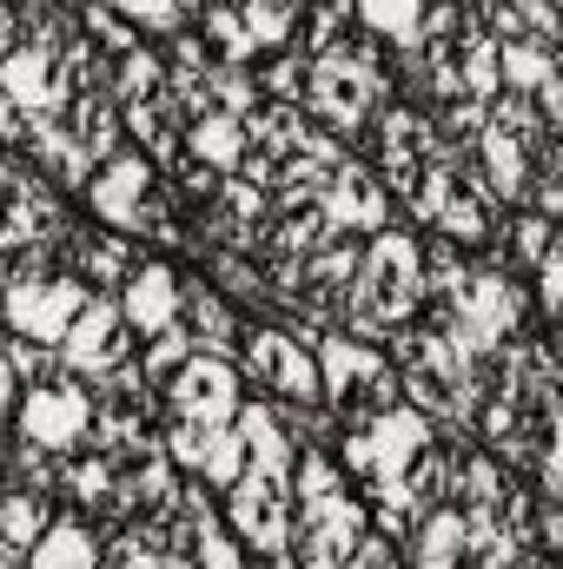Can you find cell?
Returning a JSON list of instances; mask_svg holds the SVG:
<instances>
[{
    "mask_svg": "<svg viewBox=\"0 0 563 569\" xmlns=\"http://www.w3.org/2000/svg\"><path fill=\"white\" fill-rule=\"evenodd\" d=\"M192 569H253V550L213 517V523L199 530V543H192Z\"/></svg>",
    "mask_w": 563,
    "mask_h": 569,
    "instance_id": "obj_36",
    "label": "cell"
},
{
    "mask_svg": "<svg viewBox=\"0 0 563 569\" xmlns=\"http://www.w3.org/2000/svg\"><path fill=\"white\" fill-rule=\"evenodd\" d=\"M87 298H93V291L80 279H67V272L13 279V284H0V325H7L13 338H33V345H53V351H60V338H67V325L80 318Z\"/></svg>",
    "mask_w": 563,
    "mask_h": 569,
    "instance_id": "obj_7",
    "label": "cell"
},
{
    "mask_svg": "<svg viewBox=\"0 0 563 569\" xmlns=\"http://www.w3.org/2000/svg\"><path fill=\"white\" fill-rule=\"evenodd\" d=\"M239 470H246V450H239V437H233V425H226L219 437H213V450H206V463H199V483H206V490L219 497V490H226V483H233Z\"/></svg>",
    "mask_w": 563,
    "mask_h": 569,
    "instance_id": "obj_37",
    "label": "cell"
},
{
    "mask_svg": "<svg viewBox=\"0 0 563 569\" xmlns=\"http://www.w3.org/2000/svg\"><path fill=\"white\" fill-rule=\"evenodd\" d=\"M246 146H253V127L233 120V113H206V120L186 127V159H199V166H213V172H226V179L239 172Z\"/></svg>",
    "mask_w": 563,
    "mask_h": 569,
    "instance_id": "obj_21",
    "label": "cell"
},
{
    "mask_svg": "<svg viewBox=\"0 0 563 569\" xmlns=\"http://www.w3.org/2000/svg\"><path fill=\"white\" fill-rule=\"evenodd\" d=\"M226 425H199V418H159V450H166V463L179 470V477H199V463H206V450H213V437Z\"/></svg>",
    "mask_w": 563,
    "mask_h": 569,
    "instance_id": "obj_31",
    "label": "cell"
},
{
    "mask_svg": "<svg viewBox=\"0 0 563 569\" xmlns=\"http://www.w3.org/2000/svg\"><path fill=\"white\" fill-rule=\"evenodd\" d=\"M318 206H325L332 232H345V239H372V232L398 226V199L385 192V179H378L358 152H352L325 186H318Z\"/></svg>",
    "mask_w": 563,
    "mask_h": 569,
    "instance_id": "obj_10",
    "label": "cell"
},
{
    "mask_svg": "<svg viewBox=\"0 0 563 569\" xmlns=\"http://www.w3.org/2000/svg\"><path fill=\"white\" fill-rule=\"evenodd\" d=\"M192 351H199V345H192V331H186V325L172 318V325L146 331L140 345H134V365H140V378H146V385H166V378H172V371H179V365H186Z\"/></svg>",
    "mask_w": 563,
    "mask_h": 569,
    "instance_id": "obj_28",
    "label": "cell"
},
{
    "mask_svg": "<svg viewBox=\"0 0 563 569\" xmlns=\"http://www.w3.org/2000/svg\"><path fill=\"white\" fill-rule=\"evenodd\" d=\"M53 517H60V497H53V490H7V483H0V543H7V550L27 557V550L47 537Z\"/></svg>",
    "mask_w": 563,
    "mask_h": 569,
    "instance_id": "obj_23",
    "label": "cell"
},
{
    "mask_svg": "<svg viewBox=\"0 0 563 569\" xmlns=\"http://www.w3.org/2000/svg\"><path fill=\"white\" fill-rule=\"evenodd\" d=\"M219 523L253 550V557H273L292 550V483L279 470H239L226 490H219Z\"/></svg>",
    "mask_w": 563,
    "mask_h": 569,
    "instance_id": "obj_6",
    "label": "cell"
},
{
    "mask_svg": "<svg viewBox=\"0 0 563 569\" xmlns=\"http://www.w3.org/2000/svg\"><path fill=\"white\" fill-rule=\"evenodd\" d=\"M166 87V60H159V47L140 40V47H127L120 60H107V93H113V107H140Z\"/></svg>",
    "mask_w": 563,
    "mask_h": 569,
    "instance_id": "obj_25",
    "label": "cell"
},
{
    "mask_svg": "<svg viewBox=\"0 0 563 569\" xmlns=\"http://www.w3.org/2000/svg\"><path fill=\"white\" fill-rule=\"evenodd\" d=\"M0 483H7V490H53V483H60V457H47V450H33V443L7 437Z\"/></svg>",
    "mask_w": 563,
    "mask_h": 569,
    "instance_id": "obj_33",
    "label": "cell"
},
{
    "mask_svg": "<svg viewBox=\"0 0 563 569\" xmlns=\"http://www.w3.org/2000/svg\"><path fill=\"white\" fill-rule=\"evenodd\" d=\"M305 73H312V60H305L298 47H279V53H259V60H253V87H259V100H285V107L305 100Z\"/></svg>",
    "mask_w": 563,
    "mask_h": 569,
    "instance_id": "obj_30",
    "label": "cell"
},
{
    "mask_svg": "<svg viewBox=\"0 0 563 569\" xmlns=\"http://www.w3.org/2000/svg\"><path fill=\"white\" fill-rule=\"evenodd\" d=\"M53 266L67 279H80L87 291H120V279L140 266V246L120 239V232H67L53 246Z\"/></svg>",
    "mask_w": 563,
    "mask_h": 569,
    "instance_id": "obj_12",
    "label": "cell"
},
{
    "mask_svg": "<svg viewBox=\"0 0 563 569\" xmlns=\"http://www.w3.org/2000/svg\"><path fill=\"white\" fill-rule=\"evenodd\" d=\"M73 20H80V40H87V47H93L100 60H120L127 47H140V33H134V27H127V20H120V13H113L107 0H87V7L73 13Z\"/></svg>",
    "mask_w": 563,
    "mask_h": 569,
    "instance_id": "obj_32",
    "label": "cell"
},
{
    "mask_svg": "<svg viewBox=\"0 0 563 569\" xmlns=\"http://www.w3.org/2000/svg\"><path fill=\"white\" fill-rule=\"evenodd\" d=\"M186 27H192V40H199L206 67H253V60H259V53H253V40H246V27H239V13H233L226 0L199 7Z\"/></svg>",
    "mask_w": 563,
    "mask_h": 569,
    "instance_id": "obj_22",
    "label": "cell"
},
{
    "mask_svg": "<svg viewBox=\"0 0 563 569\" xmlns=\"http://www.w3.org/2000/svg\"><path fill=\"white\" fill-rule=\"evenodd\" d=\"M365 437H372V457H378V477H372V483H398L424 450L437 443V425L424 418L418 405H405V398H398L392 411H378V418L365 425ZM372 483H365V490H372Z\"/></svg>",
    "mask_w": 563,
    "mask_h": 569,
    "instance_id": "obj_13",
    "label": "cell"
},
{
    "mask_svg": "<svg viewBox=\"0 0 563 569\" xmlns=\"http://www.w3.org/2000/svg\"><path fill=\"white\" fill-rule=\"evenodd\" d=\"M424 311V266H418V232L398 219L385 232H372L358 246V279L345 298V318L338 331L365 338V345H385L392 331H405Z\"/></svg>",
    "mask_w": 563,
    "mask_h": 569,
    "instance_id": "obj_1",
    "label": "cell"
},
{
    "mask_svg": "<svg viewBox=\"0 0 563 569\" xmlns=\"http://www.w3.org/2000/svg\"><path fill=\"white\" fill-rule=\"evenodd\" d=\"M497 219H504V199L477 179V166H457V172H451V192H444V206H437V219H431V232L477 259V252L491 246Z\"/></svg>",
    "mask_w": 563,
    "mask_h": 569,
    "instance_id": "obj_11",
    "label": "cell"
},
{
    "mask_svg": "<svg viewBox=\"0 0 563 569\" xmlns=\"http://www.w3.org/2000/svg\"><path fill=\"white\" fill-rule=\"evenodd\" d=\"M87 430H93V385L73 378L67 365H60L53 378H40V385H20L13 418H7V437H20V443H33V450H47V457L80 450Z\"/></svg>",
    "mask_w": 563,
    "mask_h": 569,
    "instance_id": "obj_5",
    "label": "cell"
},
{
    "mask_svg": "<svg viewBox=\"0 0 563 569\" xmlns=\"http://www.w3.org/2000/svg\"><path fill=\"white\" fill-rule=\"evenodd\" d=\"M120 127H127V146L146 152L159 172H172V166L186 159V120L172 113L166 93H152V100H140V107H120Z\"/></svg>",
    "mask_w": 563,
    "mask_h": 569,
    "instance_id": "obj_19",
    "label": "cell"
},
{
    "mask_svg": "<svg viewBox=\"0 0 563 569\" xmlns=\"http://www.w3.org/2000/svg\"><path fill=\"white\" fill-rule=\"evenodd\" d=\"M113 298H120V318L134 325V338L159 331V325H172V318H179V272H172V259L140 252V266L120 279Z\"/></svg>",
    "mask_w": 563,
    "mask_h": 569,
    "instance_id": "obj_14",
    "label": "cell"
},
{
    "mask_svg": "<svg viewBox=\"0 0 563 569\" xmlns=\"http://www.w3.org/2000/svg\"><path fill=\"white\" fill-rule=\"evenodd\" d=\"M318 358V391H325V411L338 425H372L378 411H392L405 391H398V371L385 358V345H365L352 331H325L312 345Z\"/></svg>",
    "mask_w": 563,
    "mask_h": 569,
    "instance_id": "obj_3",
    "label": "cell"
},
{
    "mask_svg": "<svg viewBox=\"0 0 563 569\" xmlns=\"http://www.w3.org/2000/svg\"><path fill=\"white\" fill-rule=\"evenodd\" d=\"M13 146H20V107L0 93V152H13Z\"/></svg>",
    "mask_w": 563,
    "mask_h": 569,
    "instance_id": "obj_38",
    "label": "cell"
},
{
    "mask_svg": "<svg viewBox=\"0 0 563 569\" xmlns=\"http://www.w3.org/2000/svg\"><path fill=\"white\" fill-rule=\"evenodd\" d=\"M233 437H239V450H246L253 470H279V477H292L298 443H292V430H285L273 398H246V405L233 411Z\"/></svg>",
    "mask_w": 563,
    "mask_h": 569,
    "instance_id": "obj_18",
    "label": "cell"
},
{
    "mask_svg": "<svg viewBox=\"0 0 563 569\" xmlns=\"http://www.w3.org/2000/svg\"><path fill=\"white\" fill-rule=\"evenodd\" d=\"M551 246H557V226H551L544 212L517 206V212L497 219V232H491V246L477 252V266H491V272H504V279H531V266H537Z\"/></svg>",
    "mask_w": 563,
    "mask_h": 569,
    "instance_id": "obj_15",
    "label": "cell"
},
{
    "mask_svg": "<svg viewBox=\"0 0 563 569\" xmlns=\"http://www.w3.org/2000/svg\"><path fill=\"white\" fill-rule=\"evenodd\" d=\"M179 325L192 331V345L199 351H219V358H233L239 351V305L233 298H219L206 279H179Z\"/></svg>",
    "mask_w": 563,
    "mask_h": 569,
    "instance_id": "obj_17",
    "label": "cell"
},
{
    "mask_svg": "<svg viewBox=\"0 0 563 569\" xmlns=\"http://www.w3.org/2000/svg\"><path fill=\"white\" fill-rule=\"evenodd\" d=\"M246 405V378L233 358L219 351H192L166 385H159V411L166 418H199V425H233V411Z\"/></svg>",
    "mask_w": 563,
    "mask_h": 569,
    "instance_id": "obj_9",
    "label": "cell"
},
{
    "mask_svg": "<svg viewBox=\"0 0 563 569\" xmlns=\"http://www.w3.org/2000/svg\"><path fill=\"white\" fill-rule=\"evenodd\" d=\"M0 93L20 107V120H33V113H60V60L20 40L13 53H0Z\"/></svg>",
    "mask_w": 563,
    "mask_h": 569,
    "instance_id": "obj_16",
    "label": "cell"
},
{
    "mask_svg": "<svg viewBox=\"0 0 563 569\" xmlns=\"http://www.w3.org/2000/svg\"><path fill=\"white\" fill-rule=\"evenodd\" d=\"M312 345H318L312 331L279 325V318H259V325H246V331H239L233 365H239V378H246L259 398H273V405H325Z\"/></svg>",
    "mask_w": 563,
    "mask_h": 569,
    "instance_id": "obj_4",
    "label": "cell"
},
{
    "mask_svg": "<svg viewBox=\"0 0 563 569\" xmlns=\"http://www.w3.org/2000/svg\"><path fill=\"white\" fill-rule=\"evenodd\" d=\"M107 7H113L140 40H166V33H179V27H186V13H179L172 0H107Z\"/></svg>",
    "mask_w": 563,
    "mask_h": 569,
    "instance_id": "obj_35",
    "label": "cell"
},
{
    "mask_svg": "<svg viewBox=\"0 0 563 569\" xmlns=\"http://www.w3.org/2000/svg\"><path fill=\"white\" fill-rule=\"evenodd\" d=\"M352 13H358V27L378 33L392 53H412L418 20H424V0H352Z\"/></svg>",
    "mask_w": 563,
    "mask_h": 569,
    "instance_id": "obj_27",
    "label": "cell"
},
{
    "mask_svg": "<svg viewBox=\"0 0 563 569\" xmlns=\"http://www.w3.org/2000/svg\"><path fill=\"white\" fill-rule=\"evenodd\" d=\"M199 93H206V113H233V120H253L259 113L253 67H206L199 73Z\"/></svg>",
    "mask_w": 563,
    "mask_h": 569,
    "instance_id": "obj_29",
    "label": "cell"
},
{
    "mask_svg": "<svg viewBox=\"0 0 563 569\" xmlns=\"http://www.w3.org/2000/svg\"><path fill=\"white\" fill-rule=\"evenodd\" d=\"M557 73V47L544 40H497V87L504 93H531Z\"/></svg>",
    "mask_w": 563,
    "mask_h": 569,
    "instance_id": "obj_26",
    "label": "cell"
},
{
    "mask_svg": "<svg viewBox=\"0 0 563 569\" xmlns=\"http://www.w3.org/2000/svg\"><path fill=\"white\" fill-rule=\"evenodd\" d=\"M392 100H398L392 67H365V60H352V53H325V60H312L298 107H305V120H312L318 133H332V140H345L358 152L365 127H372Z\"/></svg>",
    "mask_w": 563,
    "mask_h": 569,
    "instance_id": "obj_2",
    "label": "cell"
},
{
    "mask_svg": "<svg viewBox=\"0 0 563 569\" xmlns=\"http://www.w3.org/2000/svg\"><path fill=\"white\" fill-rule=\"evenodd\" d=\"M0 358H7V371H13V385H40V378H53L60 371V351L53 345H33V338H0Z\"/></svg>",
    "mask_w": 563,
    "mask_h": 569,
    "instance_id": "obj_34",
    "label": "cell"
},
{
    "mask_svg": "<svg viewBox=\"0 0 563 569\" xmlns=\"http://www.w3.org/2000/svg\"><path fill=\"white\" fill-rule=\"evenodd\" d=\"M27 569H100V530L73 510H60L47 523V537L27 550Z\"/></svg>",
    "mask_w": 563,
    "mask_h": 569,
    "instance_id": "obj_20",
    "label": "cell"
},
{
    "mask_svg": "<svg viewBox=\"0 0 563 569\" xmlns=\"http://www.w3.org/2000/svg\"><path fill=\"white\" fill-rule=\"evenodd\" d=\"M358 33V13H352V0H305V13H298V53L305 60H325V53H338L345 40Z\"/></svg>",
    "mask_w": 563,
    "mask_h": 569,
    "instance_id": "obj_24",
    "label": "cell"
},
{
    "mask_svg": "<svg viewBox=\"0 0 563 569\" xmlns=\"http://www.w3.org/2000/svg\"><path fill=\"white\" fill-rule=\"evenodd\" d=\"M13 398H20V385H13V371H7V358H0V430L13 418Z\"/></svg>",
    "mask_w": 563,
    "mask_h": 569,
    "instance_id": "obj_39",
    "label": "cell"
},
{
    "mask_svg": "<svg viewBox=\"0 0 563 569\" xmlns=\"http://www.w3.org/2000/svg\"><path fill=\"white\" fill-rule=\"evenodd\" d=\"M134 325L120 318V298L113 291H93L87 305H80V318L67 325V338H60V365L73 371V378H87V385H100L107 371H120V365H134Z\"/></svg>",
    "mask_w": 563,
    "mask_h": 569,
    "instance_id": "obj_8",
    "label": "cell"
}]
</instances>
